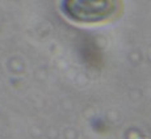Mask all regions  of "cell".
I'll list each match as a JSON object with an SVG mask.
<instances>
[{"instance_id":"6da1fadb","label":"cell","mask_w":151,"mask_h":139,"mask_svg":"<svg viewBox=\"0 0 151 139\" xmlns=\"http://www.w3.org/2000/svg\"><path fill=\"white\" fill-rule=\"evenodd\" d=\"M62 8L78 22H99L112 17L118 9L117 0H63Z\"/></svg>"}]
</instances>
